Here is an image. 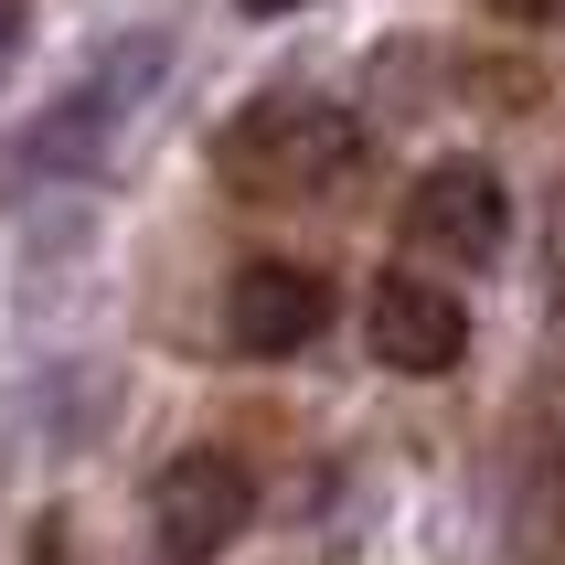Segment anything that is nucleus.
<instances>
[{
    "label": "nucleus",
    "mask_w": 565,
    "mask_h": 565,
    "mask_svg": "<svg viewBox=\"0 0 565 565\" xmlns=\"http://www.w3.org/2000/svg\"><path fill=\"white\" fill-rule=\"evenodd\" d=\"M352 150H363V128L320 96H256L224 118V182L246 192H320Z\"/></svg>",
    "instance_id": "1"
},
{
    "label": "nucleus",
    "mask_w": 565,
    "mask_h": 565,
    "mask_svg": "<svg viewBox=\"0 0 565 565\" xmlns=\"http://www.w3.org/2000/svg\"><path fill=\"white\" fill-rule=\"evenodd\" d=\"M246 22H288V11H310V0H235Z\"/></svg>",
    "instance_id": "9"
},
{
    "label": "nucleus",
    "mask_w": 565,
    "mask_h": 565,
    "mask_svg": "<svg viewBox=\"0 0 565 565\" xmlns=\"http://www.w3.org/2000/svg\"><path fill=\"white\" fill-rule=\"evenodd\" d=\"M160 64H171V43H160V32H128V43H107V64H96V75L64 96L43 128H32V160H43V171H64V160H96L107 139H118V118L150 96Z\"/></svg>",
    "instance_id": "3"
},
{
    "label": "nucleus",
    "mask_w": 565,
    "mask_h": 565,
    "mask_svg": "<svg viewBox=\"0 0 565 565\" xmlns=\"http://www.w3.org/2000/svg\"><path fill=\"white\" fill-rule=\"evenodd\" d=\"M406 235H416L427 256H448V267H491V256L512 246V203H502V182H491L480 160H448V171L416 182Z\"/></svg>",
    "instance_id": "4"
},
{
    "label": "nucleus",
    "mask_w": 565,
    "mask_h": 565,
    "mask_svg": "<svg viewBox=\"0 0 565 565\" xmlns=\"http://www.w3.org/2000/svg\"><path fill=\"white\" fill-rule=\"evenodd\" d=\"M11 43H22V0H0V54H11Z\"/></svg>",
    "instance_id": "10"
},
{
    "label": "nucleus",
    "mask_w": 565,
    "mask_h": 565,
    "mask_svg": "<svg viewBox=\"0 0 565 565\" xmlns=\"http://www.w3.org/2000/svg\"><path fill=\"white\" fill-rule=\"evenodd\" d=\"M374 352L395 363V374H448L459 352H470V310H459V288H438L427 267H395V278L374 288Z\"/></svg>",
    "instance_id": "5"
},
{
    "label": "nucleus",
    "mask_w": 565,
    "mask_h": 565,
    "mask_svg": "<svg viewBox=\"0 0 565 565\" xmlns=\"http://www.w3.org/2000/svg\"><path fill=\"white\" fill-rule=\"evenodd\" d=\"M502 22H565V0H491Z\"/></svg>",
    "instance_id": "7"
},
{
    "label": "nucleus",
    "mask_w": 565,
    "mask_h": 565,
    "mask_svg": "<svg viewBox=\"0 0 565 565\" xmlns=\"http://www.w3.org/2000/svg\"><path fill=\"white\" fill-rule=\"evenodd\" d=\"M224 331H235L246 352H267V363H278V352H299V342H320V331H331V288H320L310 267L256 256L246 278L224 288Z\"/></svg>",
    "instance_id": "6"
},
{
    "label": "nucleus",
    "mask_w": 565,
    "mask_h": 565,
    "mask_svg": "<svg viewBox=\"0 0 565 565\" xmlns=\"http://www.w3.org/2000/svg\"><path fill=\"white\" fill-rule=\"evenodd\" d=\"M246 512H256L246 470H235L224 448H192V459H171L160 491H150V544H160V565H214L224 544L246 534Z\"/></svg>",
    "instance_id": "2"
},
{
    "label": "nucleus",
    "mask_w": 565,
    "mask_h": 565,
    "mask_svg": "<svg viewBox=\"0 0 565 565\" xmlns=\"http://www.w3.org/2000/svg\"><path fill=\"white\" fill-rule=\"evenodd\" d=\"M32 565H75V555H64V523H43V534H32Z\"/></svg>",
    "instance_id": "8"
}]
</instances>
